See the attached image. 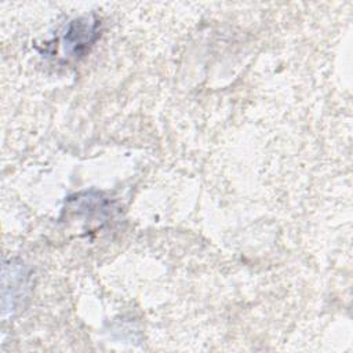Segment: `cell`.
Returning a JSON list of instances; mask_svg holds the SVG:
<instances>
[{
  "mask_svg": "<svg viewBox=\"0 0 353 353\" xmlns=\"http://www.w3.org/2000/svg\"><path fill=\"white\" fill-rule=\"evenodd\" d=\"M98 21L83 17L72 21L63 36V50L69 57H81L98 37Z\"/></svg>",
  "mask_w": 353,
  "mask_h": 353,
  "instance_id": "cell-1",
  "label": "cell"
}]
</instances>
